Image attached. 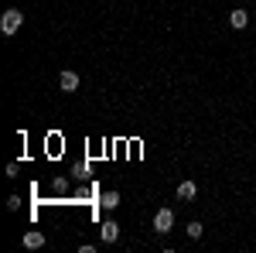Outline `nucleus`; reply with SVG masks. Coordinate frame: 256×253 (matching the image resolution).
Returning <instances> with one entry per match:
<instances>
[{
  "label": "nucleus",
  "mask_w": 256,
  "mask_h": 253,
  "mask_svg": "<svg viewBox=\"0 0 256 253\" xmlns=\"http://www.w3.org/2000/svg\"><path fill=\"white\" fill-rule=\"evenodd\" d=\"M20 24H24V14H20L18 7H7L4 18H0V31H4V35H18Z\"/></svg>",
  "instance_id": "1"
},
{
  "label": "nucleus",
  "mask_w": 256,
  "mask_h": 253,
  "mask_svg": "<svg viewBox=\"0 0 256 253\" xmlns=\"http://www.w3.org/2000/svg\"><path fill=\"white\" fill-rule=\"evenodd\" d=\"M171 226H174V212H171V209H158V215H154V229L164 236V233H171Z\"/></svg>",
  "instance_id": "2"
},
{
  "label": "nucleus",
  "mask_w": 256,
  "mask_h": 253,
  "mask_svg": "<svg viewBox=\"0 0 256 253\" xmlns=\"http://www.w3.org/2000/svg\"><path fill=\"white\" fill-rule=\"evenodd\" d=\"M99 236H102V243H116V239H120V226L113 222V219H106L102 229H99Z\"/></svg>",
  "instance_id": "3"
},
{
  "label": "nucleus",
  "mask_w": 256,
  "mask_h": 253,
  "mask_svg": "<svg viewBox=\"0 0 256 253\" xmlns=\"http://www.w3.org/2000/svg\"><path fill=\"white\" fill-rule=\"evenodd\" d=\"M58 86H62V93H76V89H79V76H76V72H62Z\"/></svg>",
  "instance_id": "4"
},
{
  "label": "nucleus",
  "mask_w": 256,
  "mask_h": 253,
  "mask_svg": "<svg viewBox=\"0 0 256 253\" xmlns=\"http://www.w3.org/2000/svg\"><path fill=\"white\" fill-rule=\"evenodd\" d=\"M20 243H24L28 250H38V246H44V233H38V229H28Z\"/></svg>",
  "instance_id": "5"
},
{
  "label": "nucleus",
  "mask_w": 256,
  "mask_h": 253,
  "mask_svg": "<svg viewBox=\"0 0 256 253\" xmlns=\"http://www.w3.org/2000/svg\"><path fill=\"white\" fill-rule=\"evenodd\" d=\"M195 195H198V185H195V181H181V185H178V198H181V202H192Z\"/></svg>",
  "instance_id": "6"
},
{
  "label": "nucleus",
  "mask_w": 256,
  "mask_h": 253,
  "mask_svg": "<svg viewBox=\"0 0 256 253\" xmlns=\"http://www.w3.org/2000/svg\"><path fill=\"white\" fill-rule=\"evenodd\" d=\"M229 24H232L236 31H242V28L250 24V14H246V11H232V14H229Z\"/></svg>",
  "instance_id": "7"
},
{
  "label": "nucleus",
  "mask_w": 256,
  "mask_h": 253,
  "mask_svg": "<svg viewBox=\"0 0 256 253\" xmlns=\"http://www.w3.org/2000/svg\"><path fill=\"white\" fill-rule=\"evenodd\" d=\"M120 205V192H102V209H116Z\"/></svg>",
  "instance_id": "8"
},
{
  "label": "nucleus",
  "mask_w": 256,
  "mask_h": 253,
  "mask_svg": "<svg viewBox=\"0 0 256 253\" xmlns=\"http://www.w3.org/2000/svg\"><path fill=\"white\" fill-rule=\"evenodd\" d=\"M202 233H205L202 222H188V239H202Z\"/></svg>",
  "instance_id": "9"
},
{
  "label": "nucleus",
  "mask_w": 256,
  "mask_h": 253,
  "mask_svg": "<svg viewBox=\"0 0 256 253\" xmlns=\"http://www.w3.org/2000/svg\"><path fill=\"white\" fill-rule=\"evenodd\" d=\"M7 209L18 212V209H20V195H10V198H7Z\"/></svg>",
  "instance_id": "10"
},
{
  "label": "nucleus",
  "mask_w": 256,
  "mask_h": 253,
  "mask_svg": "<svg viewBox=\"0 0 256 253\" xmlns=\"http://www.w3.org/2000/svg\"><path fill=\"white\" fill-rule=\"evenodd\" d=\"M68 188V178H55V192H65Z\"/></svg>",
  "instance_id": "11"
}]
</instances>
